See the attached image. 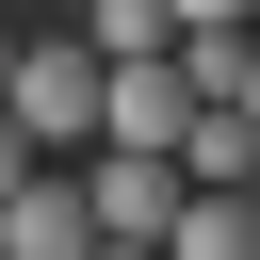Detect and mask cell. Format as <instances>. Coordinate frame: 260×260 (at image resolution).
I'll return each mask as SVG.
<instances>
[{
    "mask_svg": "<svg viewBox=\"0 0 260 260\" xmlns=\"http://www.w3.org/2000/svg\"><path fill=\"white\" fill-rule=\"evenodd\" d=\"M98 98H114V65H98L81 32H49V49H16V130H32L49 162H98Z\"/></svg>",
    "mask_w": 260,
    "mask_h": 260,
    "instance_id": "obj_1",
    "label": "cell"
},
{
    "mask_svg": "<svg viewBox=\"0 0 260 260\" xmlns=\"http://www.w3.org/2000/svg\"><path fill=\"white\" fill-rule=\"evenodd\" d=\"M81 195H98V244H162V228L195 211L179 146H98V162H81Z\"/></svg>",
    "mask_w": 260,
    "mask_h": 260,
    "instance_id": "obj_2",
    "label": "cell"
},
{
    "mask_svg": "<svg viewBox=\"0 0 260 260\" xmlns=\"http://www.w3.org/2000/svg\"><path fill=\"white\" fill-rule=\"evenodd\" d=\"M0 260H98V195H81V162H32V179L0 195Z\"/></svg>",
    "mask_w": 260,
    "mask_h": 260,
    "instance_id": "obj_3",
    "label": "cell"
},
{
    "mask_svg": "<svg viewBox=\"0 0 260 260\" xmlns=\"http://www.w3.org/2000/svg\"><path fill=\"white\" fill-rule=\"evenodd\" d=\"M211 98H195V65L162 49V65H114V98H98V146H179Z\"/></svg>",
    "mask_w": 260,
    "mask_h": 260,
    "instance_id": "obj_4",
    "label": "cell"
},
{
    "mask_svg": "<svg viewBox=\"0 0 260 260\" xmlns=\"http://www.w3.org/2000/svg\"><path fill=\"white\" fill-rule=\"evenodd\" d=\"M81 49L98 65H162L179 49V0H81Z\"/></svg>",
    "mask_w": 260,
    "mask_h": 260,
    "instance_id": "obj_5",
    "label": "cell"
},
{
    "mask_svg": "<svg viewBox=\"0 0 260 260\" xmlns=\"http://www.w3.org/2000/svg\"><path fill=\"white\" fill-rule=\"evenodd\" d=\"M162 260H260V211H244V195H195V211L162 228Z\"/></svg>",
    "mask_w": 260,
    "mask_h": 260,
    "instance_id": "obj_6",
    "label": "cell"
},
{
    "mask_svg": "<svg viewBox=\"0 0 260 260\" xmlns=\"http://www.w3.org/2000/svg\"><path fill=\"white\" fill-rule=\"evenodd\" d=\"M32 162H49V146H32V130H16V98H0V195H16Z\"/></svg>",
    "mask_w": 260,
    "mask_h": 260,
    "instance_id": "obj_7",
    "label": "cell"
},
{
    "mask_svg": "<svg viewBox=\"0 0 260 260\" xmlns=\"http://www.w3.org/2000/svg\"><path fill=\"white\" fill-rule=\"evenodd\" d=\"M179 32H244V0H179Z\"/></svg>",
    "mask_w": 260,
    "mask_h": 260,
    "instance_id": "obj_8",
    "label": "cell"
},
{
    "mask_svg": "<svg viewBox=\"0 0 260 260\" xmlns=\"http://www.w3.org/2000/svg\"><path fill=\"white\" fill-rule=\"evenodd\" d=\"M16 49H32V32H16V16H0V98H16Z\"/></svg>",
    "mask_w": 260,
    "mask_h": 260,
    "instance_id": "obj_9",
    "label": "cell"
},
{
    "mask_svg": "<svg viewBox=\"0 0 260 260\" xmlns=\"http://www.w3.org/2000/svg\"><path fill=\"white\" fill-rule=\"evenodd\" d=\"M228 114H244V130H260V81H244V98H228Z\"/></svg>",
    "mask_w": 260,
    "mask_h": 260,
    "instance_id": "obj_10",
    "label": "cell"
},
{
    "mask_svg": "<svg viewBox=\"0 0 260 260\" xmlns=\"http://www.w3.org/2000/svg\"><path fill=\"white\" fill-rule=\"evenodd\" d=\"M98 260H162V244H98Z\"/></svg>",
    "mask_w": 260,
    "mask_h": 260,
    "instance_id": "obj_11",
    "label": "cell"
},
{
    "mask_svg": "<svg viewBox=\"0 0 260 260\" xmlns=\"http://www.w3.org/2000/svg\"><path fill=\"white\" fill-rule=\"evenodd\" d=\"M244 32H260V0H244Z\"/></svg>",
    "mask_w": 260,
    "mask_h": 260,
    "instance_id": "obj_12",
    "label": "cell"
},
{
    "mask_svg": "<svg viewBox=\"0 0 260 260\" xmlns=\"http://www.w3.org/2000/svg\"><path fill=\"white\" fill-rule=\"evenodd\" d=\"M244 211H260V179H244Z\"/></svg>",
    "mask_w": 260,
    "mask_h": 260,
    "instance_id": "obj_13",
    "label": "cell"
},
{
    "mask_svg": "<svg viewBox=\"0 0 260 260\" xmlns=\"http://www.w3.org/2000/svg\"><path fill=\"white\" fill-rule=\"evenodd\" d=\"M0 16H16V0H0Z\"/></svg>",
    "mask_w": 260,
    "mask_h": 260,
    "instance_id": "obj_14",
    "label": "cell"
}]
</instances>
